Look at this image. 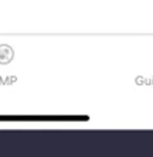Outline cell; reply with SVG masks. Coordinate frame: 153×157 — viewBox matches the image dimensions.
Returning a JSON list of instances; mask_svg holds the SVG:
<instances>
[{"instance_id": "1", "label": "cell", "mask_w": 153, "mask_h": 157, "mask_svg": "<svg viewBox=\"0 0 153 157\" xmlns=\"http://www.w3.org/2000/svg\"><path fill=\"white\" fill-rule=\"evenodd\" d=\"M12 49L8 45H0V63H8L12 60Z\"/></svg>"}]
</instances>
